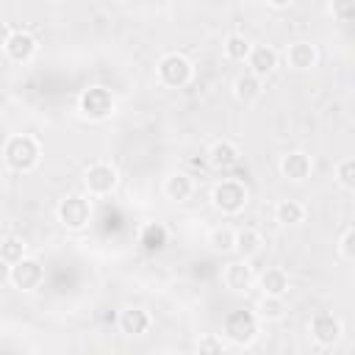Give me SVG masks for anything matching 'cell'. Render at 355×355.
Here are the masks:
<instances>
[{"mask_svg":"<svg viewBox=\"0 0 355 355\" xmlns=\"http://www.w3.org/2000/svg\"><path fill=\"white\" fill-rule=\"evenodd\" d=\"M39 158H42V147L28 133H14L3 144V161L14 172H31V169H36L39 166Z\"/></svg>","mask_w":355,"mask_h":355,"instance_id":"obj_1","label":"cell"},{"mask_svg":"<svg viewBox=\"0 0 355 355\" xmlns=\"http://www.w3.org/2000/svg\"><path fill=\"white\" fill-rule=\"evenodd\" d=\"M250 47H252V42H250L247 36H241V33H230V36L225 39V44H222V50H225V55H227L230 61H247Z\"/></svg>","mask_w":355,"mask_h":355,"instance_id":"obj_23","label":"cell"},{"mask_svg":"<svg viewBox=\"0 0 355 355\" xmlns=\"http://www.w3.org/2000/svg\"><path fill=\"white\" fill-rule=\"evenodd\" d=\"M233 241H236V230L230 227H214L208 236V244L214 252H233Z\"/></svg>","mask_w":355,"mask_h":355,"instance_id":"obj_25","label":"cell"},{"mask_svg":"<svg viewBox=\"0 0 355 355\" xmlns=\"http://www.w3.org/2000/svg\"><path fill=\"white\" fill-rule=\"evenodd\" d=\"M222 336L236 347H247L258 336V316L252 311H244V308L230 311L222 322Z\"/></svg>","mask_w":355,"mask_h":355,"instance_id":"obj_4","label":"cell"},{"mask_svg":"<svg viewBox=\"0 0 355 355\" xmlns=\"http://www.w3.org/2000/svg\"><path fill=\"white\" fill-rule=\"evenodd\" d=\"M0 258L8 263H17L19 258H25V241L19 236H6L0 241Z\"/></svg>","mask_w":355,"mask_h":355,"instance_id":"obj_26","label":"cell"},{"mask_svg":"<svg viewBox=\"0 0 355 355\" xmlns=\"http://www.w3.org/2000/svg\"><path fill=\"white\" fill-rule=\"evenodd\" d=\"M277 169H280V175H283L286 180L302 183V180L313 172V161H311L308 153H302V150H291V153H283V155H280Z\"/></svg>","mask_w":355,"mask_h":355,"instance_id":"obj_11","label":"cell"},{"mask_svg":"<svg viewBox=\"0 0 355 355\" xmlns=\"http://www.w3.org/2000/svg\"><path fill=\"white\" fill-rule=\"evenodd\" d=\"M8 33H11V28H8L6 22H0V47L6 44V39H8Z\"/></svg>","mask_w":355,"mask_h":355,"instance_id":"obj_32","label":"cell"},{"mask_svg":"<svg viewBox=\"0 0 355 355\" xmlns=\"http://www.w3.org/2000/svg\"><path fill=\"white\" fill-rule=\"evenodd\" d=\"M286 313V305H283V297H261L258 302V319H266V322H277L283 319Z\"/></svg>","mask_w":355,"mask_h":355,"instance_id":"obj_24","label":"cell"},{"mask_svg":"<svg viewBox=\"0 0 355 355\" xmlns=\"http://www.w3.org/2000/svg\"><path fill=\"white\" fill-rule=\"evenodd\" d=\"M305 205L300 202V200H280L277 205H275V222H280V225H300L302 219H305Z\"/></svg>","mask_w":355,"mask_h":355,"instance_id":"obj_22","label":"cell"},{"mask_svg":"<svg viewBox=\"0 0 355 355\" xmlns=\"http://www.w3.org/2000/svg\"><path fill=\"white\" fill-rule=\"evenodd\" d=\"M336 180L344 189H355V161L352 158H341L336 164Z\"/></svg>","mask_w":355,"mask_h":355,"instance_id":"obj_27","label":"cell"},{"mask_svg":"<svg viewBox=\"0 0 355 355\" xmlns=\"http://www.w3.org/2000/svg\"><path fill=\"white\" fill-rule=\"evenodd\" d=\"M316 61H319V50H316V44H311V42H294V44L286 47V64H288L291 69L305 72V69L316 67Z\"/></svg>","mask_w":355,"mask_h":355,"instance_id":"obj_15","label":"cell"},{"mask_svg":"<svg viewBox=\"0 0 355 355\" xmlns=\"http://www.w3.org/2000/svg\"><path fill=\"white\" fill-rule=\"evenodd\" d=\"M78 111L89 122H105L116 111V100L105 86H89L78 97Z\"/></svg>","mask_w":355,"mask_h":355,"instance_id":"obj_2","label":"cell"},{"mask_svg":"<svg viewBox=\"0 0 355 355\" xmlns=\"http://www.w3.org/2000/svg\"><path fill=\"white\" fill-rule=\"evenodd\" d=\"M150 322H153L150 313L144 308H136V305L122 308L119 311V319H116V324H119V330L125 336H144L150 330Z\"/></svg>","mask_w":355,"mask_h":355,"instance_id":"obj_14","label":"cell"},{"mask_svg":"<svg viewBox=\"0 0 355 355\" xmlns=\"http://www.w3.org/2000/svg\"><path fill=\"white\" fill-rule=\"evenodd\" d=\"M261 92H263V78H258L252 72H244L233 80V94L241 103H255L261 97Z\"/></svg>","mask_w":355,"mask_h":355,"instance_id":"obj_20","label":"cell"},{"mask_svg":"<svg viewBox=\"0 0 355 355\" xmlns=\"http://www.w3.org/2000/svg\"><path fill=\"white\" fill-rule=\"evenodd\" d=\"M197 349H200V352H222V349H225V341H222L219 336H202V338L197 341Z\"/></svg>","mask_w":355,"mask_h":355,"instance_id":"obj_30","label":"cell"},{"mask_svg":"<svg viewBox=\"0 0 355 355\" xmlns=\"http://www.w3.org/2000/svg\"><path fill=\"white\" fill-rule=\"evenodd\" d=\"M239 161H241V150H239L233 141H227V139L214 141L211 150H208V164H211L214 169H219V172L233 169Z\"/></svg>","mask_w":355,"mask_h":355,"instance_id":"obj_16","label":"cell"},{"mask_svg":"<svg viewBox=\"0 0 355 355\" xmlns=\"http://www.w3.org/2000/svg\"><path fill=\"white\" fill-rule=\"evenodd\" d=\"M42 280H44V269H42V263L36 261V258H19L17 263H11V277H8V283L14 286V288H19V291H33V288H39L42 286Z\"/></svg>","mask_w":355,"mask_h":355,"instance_id":"obj_9","label":"cell"},{"mask_svg":"<svg viewBox=\"0 0 355 355\" xmlns=\"http://www.w3.org/2000/svg\"><path fill=\"white\" fill-rule=\"evenodd\" d=\"M8 277H11V263L0 258V286H6V283H8Z\"/></svg>","mask_w":355,"mask_h":355,"instance_id":"obj_31","label":"cell"},{"mask_svg":"<svg viewBox=\"0 0 355 355\" xmlns=\"http://www.w3.org/2000/svg\"><path fill=\"white\" fill-rule=\"evenodd\" d=\"M164 197L172 200V202H186L191 194H194V180L186 175V172H172L164 178V186H161Z\"/></svg>","mask_w":355,"mask_h":355,"instance_id":"obj_17","label":"cell"},{"mask_svg":"<svg viewBox=\"0 0 355 355\" xmlns=\"http://www.w3.org/2000/svg\"><path fill=\"white\" fill-rule=\"evenodd\" d=\"M277 61H280V55H277L275 47H269V44H252L250 53H247V67H250L247 72H252L258 78H266V75H272L277 69Z\"/></svg>","mask_w":355,"mask_h":355,"instance_id":"obj_12","label":"cell"},{"mask_svg":"<svg viewBox=\"0 0 355 355\" xmlns=\"http://www.w3.org/2000/svg\"><path fill=\"white\" fill-rule=\"evenodd\" d=\"M166 241H169V233H166V227H164L161 222H150V225H144V227L139 230V247H141L147 255L161 252V250L166 247Z\"/></svg>","mask_w":355,"mask_h":355,"instance_id":"obj_19","label":"cell"},{"mask_svg":"<svg viewBox=\"0 0 355 355\" xmlns=\"http://www.w3.org/2000/svg\"><path fill=\"white\" fill-rule=\"evenodd\" d=\"M222 283H225L230 291L244 294V291H250V288H252L255 275H252V269L247 266V261L241 258V261H233V263H227V266H225V272H222Z\"/></svg>","mask_w":355,"mask_h":355,"instance_id":"obj_13","label":"cell"},{"mask_svg":"<svg viewBox=\"0 0 355 355\" xmlns=\"http://www.w3.org/2000/svg\"><path fill=\"white\" fill-rule=\"evenodd\" d=\"M263 247V236L252 227H244V230H236V241H233V252H239L244 261L258 255Z\"/></svg>","mask_w":355,"mask_h":355,"instance_id":"obj_21","label":"cell"},{"mask_svg":"<svg viewBox=\"0 0 355 355\" xmlns=\"http://www.w3.org/2000/svg\"><path fill=\"white\" fill-rule=\"evenodd\" d=\"M308 333H311V338H313L319 347H333V344H338V338H341V333H344V324H341V319H338L336 313L322 311V313L311 316Z\"/></svg>","mask_w":355,"mask_h":355,"instance_id":"obj_8","label":"cell"},{"mask_svg":"<svg viewBox=\"0 0 355 355\" xmlns=\"http://www.w3.org/2000/svg\"><path fill=\"white\" fill-rule=\"evenodd\" d=\"M36 50H39V42L28 31H11L8 39H6V44H3L6 58L14 61V64H28L36 55Z\"/></svg>","mask_w":355,"mask_h":355,"instance_id":"obj_10","label":"cell"},{"mask_svg":"<svg viewBox=\"0 0 355 355\" xmlns=\"http://www.w3.org/2000/svg\"><path fill=\"white\" fill-rule=\"evenodd\" d=\"M330 14L338 22H349L355 17V0H330Z\"/></svg>","mask_w":355,"mask_h":355,"instance_id":"obj_28","label":"cell"},{"mask_svg":"<svg viewBox=\"0 0 355 355\" xmlns=\"http://www.w3.org/2000/svg\"><path fill=\"white\" fill-rule=\"evenodd\" d=\"M83 183H86V191H89L92 197H105V194H111V191L116 189L119 172H116V166H111L108 161H97V164H92V166L86 169Z\"/></svg>","mask_w":355,"mask_h":355,"instance_id":"obj_7","label":"cell"},{"mask_svg":"<svg viewBox=\"0 0 355 355\" xmlns=\"http://www.w3.org/2000/svg\"><path fill=\"white\" fill-rule=\"evenodd\" d=\"M155 72L166 89H183L194 75V64L183 53H164L155 64Z\"/></svg>","mask_w":355,"mask_h":355,"instance_id":"obj_3","label":"cell"},{"mask_svg":"<svg viewBox=\"0 0 355 355\" xmlns=\"http://www.w3.org/2000/svg\"><path fill=\"white\" fill-rule=\"evenodd\" d=\"M338 255L344 261H355V230L352 227H347L341 233V239H338Z\"/></svg>","mask_w":355,"mask_h":355,"instance_id":"obj_29","label":"cell"},{"mask_svg":"<svg viewBox=\"0 0 355 355\" xmlns=\"http://www.w3.org/2000/svg\"><path fill=\"white\" fill-rule=\"evenodd\" d=\"M266 3H269L272 8H288V6L294 3V0H266Z\"/></svg>","mask_w":355,"mask_h":355,"instance_id":"obj_33","label":"cell"},{"mask_svg":"<svg viewBox=\"0 0 355 355\" xmlns=\"http://www.w3.org/2000/svg\"><path fill=\"white\" fill-rule=\"evenodd\" d=\"M211 202H214L216 211H222V214H227V216L241 214L244 205H247V186H244L241 180H236V178H225V180H219V183L214 186Z\"/></svg>","mask_w":355,"mask_h":355,"instance_id":"obj_5","label":"cell"},{"mask_svg":"<svg viewBox=\"0 0 355 355\" xmlns=\"http://www.w3.org/2000/svg\"><path fill=\"white\" fill-rule=\"evenodd\" d=\"M258 288L266 297H286L288 294V275L280 266H269L258 277Z\"/></svg>","mask_w":355,"mask_h":355,"instance_id":"obj_18","label":"cell"},{"mask_svg":"<svg viewBox=\"0 0 355 355\" xmlns=\"http://www.w3.org/2000/svg\"><path fill=\"white\" fill-rule=\"evenodd\" d=\"M55 214L67 230H83L92 222V200L83 194H69L58 202Z\"/></svg>","mask_w":355,"mask_h":355,"instance_id":"obj_6","label":"cell"}]
</instances>
